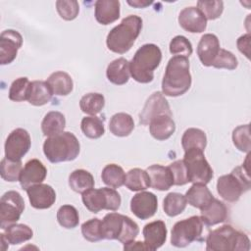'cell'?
Here are the masks:
<instances>
[{
    "instance_id": "obj_1",
    "label": "cell",
    "mask_w": 251,
    "mask_h": 251,
    "mask_svg": "<svg viewBox=\"0 0 251 251\" xmlns=\"http://www.w3.org/2000/svg\"><path fill=\"white\" fill-rule=\"evenodd\" d=\"M189 61L186 57L174 56L166 67L162 80V93L170 97L183 95L191 86Z\"/></svg>"
},
{
    "instance_id": "obj_2",
    "label": "cell",
    "mask_w": 251,
    "mask_h": 251,
    "mask_svg": "<svg viewBox=\"0 0 251 251\" xmlns=\"http://www.w3.org/2000/svg\"><path fill=\"white\" fill-rule=\"evenodd\" d=\"M162 60L159 46L147 43L137 49L129 62V71L132 78L139 83H149L154 78V71Z\"/></svg>"
},
{
    "instance_id": "obj_3",
    "label": "cell",
    "mask_w": 251,
    "mask_h": 251,
    "mask_svg": "<svg viewBox=\"0 0 251 251\" xmlns=\"http://www.w3.org/2000/svg\"><path fill=\"white\" fill-rule=\"evenodd\" d=\"M142 29V19L129 15L123 19L120 25L113 27L107 35L106 44L110 51L125 54L132 47Z\"/></svg>"
},
{
    "instance_id": "obj_4",
    "label": "cell",
    "mask_w": 251,
    "mask_h": 251,
    "mask_svg": "<svg viewBox=\"0 0 251 251\" xmlns=\"http://www.w3.org/2000/svg\"><path fill=\"white\" fill-rule=\"evenodd\" d=\"M249 157L250 154L248 153L244 164L233 169L230 174L224 175L218 178L217 191L224 200L227 202H236L243 193L250 189L251 180L248 167Z\"/></svg>"
},
{
    "instance_id": "obj_5",
    "label": "cell",
    "mask_w": 251,
    "mask_h": 251,
    "mask_svg": "<svg viewBox=\"0 0 251 251\" xmlns=\"http://www.w3.org/2000/svg\"><path fill=\"white\" fill-rule=\"evenodd\" d=\"M250 240L246 233L230 225H224L209 232L206 238L208 251H248Z\"/></svg>"
},
{
    "instance_id": "obj_6",
    "label": "cell",
    "mask_w": 251,
    "mask_h": 251,
    "mask_svg": "<svg viewBox=\"0 0 251 251\" xmlns=\"http://www.w3.org/2000/svg\"><path fill=\"white\" fill-rule=\"evenodd\" d=\"M79 150L80 145L76 136L70 131L47 137L43 143V153L53 164L75 160Z\"/></svg>"
},
{
    "instance_id": "obj_7",
    "label": "cell",
    "mask_w": 251,
    "mask_h": 251,
    "mask_svg": "<svg viewBox=\"0 0 251 251\" xmlns=\"http://www.w3.org/2000/svg\"><path fill=\"white\" fill-rule=\"evenodd\" d=\"M101 228L103 239H117L123 244L134 240L139 233L138 225L133 220L115 212L105 215Z\"/></svg>"
},
{
    "instance_id": "obj_8",
    "label": "cell",
    "mask_w": 251,
    "mask_h": 251,
    "mask_svg": "<svg viewBox=\"0 0 251 251\" xmlns=\"http://www.w3.org/2000/svg\"><path fill=\"white\" fill-rule=\"evenodd\" d=\"M81 200L91 213H98L101 210L117 211L122 203L120 193L111 187L88 189L82 193Z\"/></svg>"
},
{
    "instance_id": "obj_9",
    "label": "cell",
    "mask_w": 251,
    "mask_h": 251,
    "mask_svg": "<svg viewBox=\"0 0 251 251\" xmlns=\"http://www.w3.org/2000/svg\"><path fill=\"white\" fill-rule=\"evenodd\" d=\"M183 163L186 168L188 181L207 184L213 178V169L205 158L204 151L189 149L184 151Z\"/></svg>"
},
{
    "instance_id": "obj_10",
    "label": "cell",
    "mask_w": 251,
    "mask_h": 251,
    "mask_svg": "<svg viewBox=\"0 0 251 251\" xmlns=\"http://www.w3.org/2000/svg\"><path fill=\"white\" fill-rule=\"evenodd\" d=\"M203 222L199 216H192L176 222L172 228V245L183 248L193 241L201 240Z\"/></svg>"
},
{
    "instance_id": "obj_11",
    "label": "cell",
    "mask_w": 251,
    "mask_h": 251,
    "mask_svg": "<svg viewBox=\"0 0 251 251\" xmlns=\"http://www.w3.org/2000/svg\"><path fill=\"white\" fill-rule=\"evenodd\" d=\"M24 210L25 201L18 191L5 192L0 199V227L4 229L9 225L17 223Z\"/></svg>"
},
{
    "instance_id": "obj_12",
    "label": "cell",
    "mask_w": 251,
    "mask_h": 251,
    "mask_svg": "<svg viewBox=\"0 0 251 251\" xmlns=\"http://www.w3.org/2000/svg\"><path fill=\"white\" fill-rule=\"evenodd\" d=\"M31 145L29 133L24 128L14 129L5 141V157L21 161V159L28 152Z\"/></svg>"
},
{
    "instance_id": "obj_13",
    "label": "cell",
    "mask_w": 251,
    "mask_h": 251,
    "mask_svg": "<svg viewBox=\"0 0 251 251\" xmlns=\"http://www.w3.org/2000/svg\"><path fill=\"white\" fill-rule=\"evenodd\" d=\"M161 115L173 116L169 102L164 94L157 91L146 100L143 109L139 114V123L142 126H147L153 118Z\"/></svg>"
},
{
    "instance_id": "obj_14",
    "label": "cell",
    "mask_w": 251,
    "mask_h": 251,
    "mask_svg": "<svg viewBox=\"0 0 251 251\" xmlns=\"http://www.w3.org/2000/svg\"><path fill=\"white\" fill-rule=\"evenodd\" d=\"M23 45V36L15 29H6L0 35V64L12 63Z\"/></svg>"
},
{
    "instance_id": "obj_15",
    "label": "cell",
    "mask_w": 251,
    "mask_h": 251,
    "mask_svg": "<svg viewBox=\"0 0 251 251\" xmlns=\"http://www.w3.org/2000/svg\"><path fill=\"white\" fill-rule=\"evenodd\" d=\"M158 209L157 196L149 191L136 193L130 200V210L140 220L152 218Z\"/></svg>"
},
{
    "instance_id": "obj_16",
    "label": "cell",
    "mask_w": 251,
    "mask_h": 251,
    "mask_svg": "<svg viewBox=\"0 0 251 251\" xmlns=\"http://www.w3.org/2000/svg\"><path fill=\"white\" fill-rule=\"evenodd\" d=\"M46 176L47 169L43 163L38 159H31L24 166L19 181L22 188L26 190L28 187L34 184L42 183Z\"/></svg>"
},
{
    "instance_id": "obj_17",
    "label": "cell",
    "mask_w": 251,
    "mask_h": 251,
    "mask_svg": "<svg viewBox=\"0 0 251 251\" xmlns=\"http://www.w3.org/2000/svg\"><path fill=\"white\" fill-rule=\"evenodd\" d=\"M30 205L39 210L48 209L56 201V192L52 186L45 183L34 184L26 189Z\"/></svg>"
},
{
    "instance_id": "obj_18",
    "label": "cell",
    "mask_w": 251,
    "mask_h": 251,
    "mask_svg": "<svg viewBox=\"0 0 251 251\" xmlns=\"http://www.w3.org/2000/svg\"><path fill=\"white\" fill-rule=\"evenodd\" d=\"M178 24L186 31L200 33L206 29L207 20L197 7H186L178 15Z\"/></svg>"
},
{
    "instance_id": "obj_19",
    "label": "cell",
    "mask_w": 251,
    "mask_h": 251,
    "mask_svg": "<svg viewBox=\"0 0 251 251\" xmlns=\"http://www.w3.org/2000/svg\"><path fill=\"white\" fill-rule=\"evenodd\" d=\"M167 232L166 224L163 221L157 220L145 225L142 233L147 250L154 251L159 249L166 242Z\"/></svg>"
},
{
    "instance_id": "obj_20",
    "label": "cell",
    "mask_w": 251,
    "mask_h": 251,
    "mask_svg": "<svg viewBox=\"0 0 251 251\" xmlns=\"http://www.w3.org/2000/svg\"><path fill=\"white\" fill-rule=\"evenodd\" d=\"M220 49V41L215 34L206 33L202 35L197 46V55L202 65L211 67Z\"/></svg>"
},
{
    "instance_id": "obj_21",
    "label": "cell",
    "mask_w": 251,
    "mask_h": 251,
    "mask_svg": "<svg viewBox=\"0 0 251 251\" xmlns=\"http://www.w3.org/2000/svg\"><path fill=\"white\" fill-rule=\"evenodd\" d=\"M201 211V220L207 226H213L215 225L225 222L227 218V208L226 204L215 197L203 208Z\"/></svg>"
},
{
    "instance_id": "obj_22",
    "label": "cell",
    "mask_w": 251,
    "mask_h": 251,
    "mask_svg": "<svg viewBox=\"0 0 251 251\" xmlns=\"http://www.w3.org/2000/svg\"><path fill=\"white\" fill-rule=\"evenodd\" d=\"M150 177V186L156 190L165 191L174 185V178L169 167L159 164L151 165L146 170Z\"/></svg>"
},
{
    "instance_id": "obj_23",
    "label": "cell",
    "mask_w": 251,
    "mask_h": 251,
    "mask_svg": "<svg viewBox=\"0 0 251 251\" xmlns=\"http://www.w3.org/2000/svg\"><path fill=\"white\" fill-rule=\"evenodd\" d=\"M95 19L104 25L116 22L120 18V1L98 0L95 2Z\"/></svg>"
},
{
    "instance_id": "obj_24",
    "label": "cell",
    "mask_w": 251,
    "mask_h": 251,
    "mask_svg": "<svg viewBox=\"0 0 251 251\" xmlns=\"http://www.w3.org/2000/svg\"><path fill=\"white\" fill-rule=\"evenodd\" d=\"M172 117L173 116L161 115L150 121L149 131L155 139L160 141L166 140L174 134L176 130V124Z\"/></svg>"
},
{
    "instance_id": "obj_25",
    "label": "cell",
    "mask_w": 251,
    "mask_h": 251,
    "mask_svg": "<svg viewBox=\"0 0 251 251\" xmlns=\"http://www.w3.org/2000/svg\"><path fill=\"white\" fill-rule=\"evenodd\" d=\"M106 75L108 80L116 85L126 84L130 76L129 62L123 57L112 61L107 67Z\"/></svg>"
},
{
    "instance_id": "obj_26",
    "label": "cell",
    "mask_w": 251,
    "mask_h": 251,
    "mask_svg": "<svg viewBox=\"0 0 251 251\" xmlns=\"http://www.w3.org/2000/svg\"><path fill=\"white\" fill-rule=\"evenodd\" d=\"M46 82L48 83L53 95L57 96H67L74 88V82L71 75L62 71L52 73L48 76Z\"/></svg>"
},
{
    "instance_id": "obj_27",
    "label": "cell",
    "mask_w": 251,
    "mask_h": 251,
    "mask_svg": "<svg viewBox=\"0 0 251 251\" xmlns=\"http://www.w3.org/2000/svg\"><path fill=\"white\" fill-rule=\"evenodd\" d=\"M52 91L46 81L33 80L29 84L27 101L33 106H43L52 98Z\"/></svg>"
},
{
    "instance_id": "obj_28",
    "label": "cell",
    "mask_w": 251,
    "mask_h": 251,
    "mask_svg": "<svg viewBox=\"0 0 251 251\" xmlns=\"http://www.w3.org/2000/svg\"><path fill=\"white\" fill-rule=\"evenodd\" d=\"M134 128V121L129 114L117 113L112 116L109 123V129L115 136L125 137L131 133Z\"/></svg>"
},
{
    "instance_id": "obj_29",
    "label": "cell",
    "mask_w": 251,
    "mask_h": 251,
    "mask_svg": "<svg viewBox=\"0 0 251 251\" xmlns=\"http://www.w3.org/2000/svg\"><path fill=\"white\" fill-rule=\"evenodd\" d=\"M185 198L189 205L201 209L207 205L214 198V196L206 184L193 183L186 191Z\"/></svg>"
},
{
    "instance_id": "obj_30",
    "label": "cell",
    "mask_w": 251,
    "mask_h": 251,
    "mask_svg": "<svg viewBox=\"0 0 251 251\" xmlns=\"http://www.w3.org/2000/svg\"><path fill=\"white\" fill-rule=\"evenodd\" d=\"M66 126L65 116L58 111L48 112L42 120L41 130L47 137L59 134L64 131Z\"/></svg>"
},
{
    "instance_id": "obj_31",
    "label": "cell",
    "mask_w": 251,
    "mask_h": 251,
    "mask_svg": "<svg viewBox=\"0 0 251 251\" xmlns=\"http://www.w3.org/2000/svg\"><path fill=\"white\" fill-rule=\"evenodd\" d=\"M7 241L12 245H17L24 243L33 236L32 229L24 224H12L4 228L2 232Z\"/></svg>"
},
{
    "instance_id": "obj_32",
    "label": "cell",
    "mask_w": 251,
    "mask_h": 251,
    "mask_svg": "<svg viewBox=\"0 0 251 251\" xmlns=\"http://www.w3.org/2000/svg\"><path fill=\"white\" fill-rule=\"evenodd\" d=\"M93 176L82 169L75 170L69 176V185L72 190L77 193H83L84 191L94 187Z\"/></svg>"
},
{
    "instance_id": "obj_33",
    "label": "cell",
    "mask_w": 251,
    "mask_h": 251,
    "mask_svg": "<svg viewBox=\"0 0 251 251\" xmlns=\"http://www.w3.org/2000/svg\"><path fill=\"white\" fill-rule=\"evenodd\" d=\"M207 145L206 133L196 127L187 128L181 137V146L184 151L189 149H199L204 151Z\"/></svg>"
},
{
    "instance_id": "obj_34",
    "label": "cell",
    "mask_w": 251,
    "mask_h": 251,
    "mask_svg": "<svg viewBox=\"0 0 251 251\" xmlns=\"http://www.w3.org/2000/svg\"><path fill=\"white\" fill-rule=\"evenodd\" d=\"M125 185L131 191H142L150 187V177L146 171L134 168L126 173Z\"/></svg>"
},
{
    "instance_id": "obj_35",
    "label": "cell",
    "mask_w": 251,
    "mask_h": 251,
    "mask_svg": "<svg viewBox=\"0 0 251 251\" xmlns=\"http://www.w3.org/2000/svg\"><path fill=\"white\" fill-rule=\"evenodd\" d=\"M103 182L111 188H119L125 184L126 174L123 168L117 164H108L101 174Z\"/></svg>"
},
{
    "instance_id": "obj_36",
    "label": "cell",
    "mask_w": 251,
    "mask_h": 251,
    "mask_svg": "<svg viewBox=\"0 0 251 251\" xmlns=\"http://www.w3.org/2000/svg\"><path fill=\"white\" fill-rule=\"evenodd\" d=\"M187 205L185 195L178 192H170L163 201V209L169 217H176L181 214Z\"/></svg>"
},
{
    "instance_id": "obj_37",
    "label": "cell",
    "mask_w": 251,
    "mask_h": 251,
    "mask_svg": "<svg viewBox=\"0 0 251 251\" xmlns=\"http://www.w3.org/2000/svg\"><path fill=\"white\" fill-rule=\"evenodd\" d=\"M105 106V98L101 93L91 92L83 95L79 101L80 110L87 115L95 116L100 113Z\"/></svg>"
},
{
    "instance_id": "obj_38",
    "label": "cell",
    "mask_w": 251,
    "mask_h": 251,
    "mask_svg": "<svg viewBox=\"0 0 251 251\" xmlns=\"http://www.w3.org/2000/svg\"><path fill=\"white\" fill-rule=\"evenodd\" d=\"M80 128L83 134L91 139L101 137L105 132V127L102 120L96 116L84 117L80 123Z\"/></svg>"
},
{
    "instance_id": "obj_39",
    "label": "cell",
    "mask_w": 251,
    "mask_h": 251,
    "mask_svg": "<svg viewBox=\"0 0 251 251\" xmlns=\"http://www.w3.org/2000/svg\"><path fill=\"white\" fill-rule=\"evenodd\" d=\"M57 221L65 228H75L78 226L79 215L77 210L72 205H63L57 212Z\"/></svg>"
},
{
    "instance_id": "obj_40",
    "label": "cell",
    "mask_w": 251,
    "mask_h": 251,
    "mask_svg": "<svg viewBox=\"0 0 251 251\" xmlns=\"http://www.w3.org/2000/svg\"><path fill=\"white\" fill-rule=\"evenodd\" d=\"M21 161H14L8 158H3L0 163L1 177L9 182L18 181L23 170Z\"/></svg>"
},
{
    "instance_id": "obj_41",
    "label": "cell",
    "mask_w": 251,
    "mask_h": 251,
    "mask_svg": "<svg viewBox=\"0 0 251 251\" xmlns=\"http://www.w3.org/2000/svg\"><path fill=\"white\" fill-rule=\"evenodd\" d=\"M232 141L234 146L241 152L249 153L251 149L250 144V126L249 125H242L235 127L232 131Z\"/></svg>"
},
{
    "instance_id": "obj_42",
    "label": "cell",
    "mask_w": 251,
    "mask_h": 251,
    "mask_svg": "<svg viewBox=\"0 0 251 251\" xmlns=\"http://www.w3.org/2000/svg\"><path fill=\"white\" fill-rule=\"evenodd\" d=\"M102 221L98 218L90 219L81 225V234L84 239L90 242H96L103 239Z\"/></svg>"
},
{
    "instance_id": "obj_43",
    "label": "cell",
    "mask_w": 251,
    "mask_h": 251,
    "mask_svg": "<svg viewBox=\"0 0 251 251\" xmlns=\"http://www.w3.org/2000/svg\"><path fill=\"white\" fill-rule=\"evenodd\" d=\"M29 84L30 81L25 76L15 79L9 89V99L15 102H22L26 100Z\"/></svg>"
},
{
    "instance_id": "obj_44",
    "label": "cell",
    "mask_w": 251,
    "mask_h": 251,
    "mask_svg": "<svg viewBox=\"0 0 251 251\" xmlns=\"http://www.w3.org/2000/svg\"><path fill=\"white\" fill-rule=\"evenodd\" d=\"M197 8L202 12L206 20H216L221 17L224 11V2L221 0L198 1Z\"/></svg>"
},
{
    "instance_id": "obj_45",
    "label": "cell",
    "mask_w": 251,
    "mask_h": 251,
    "mask_svg": "<svg viewBox=\"0 0 251 251\" xmlns=\"http://www.w3.org/2000/svg\"><path fill=\"white\" fill-rule=\"evenodd\" d=\"M56 9L63 20L73 21L78 15L79 5L75 0H59L56 2Z\"/></svg>"
},
{
    "instance_id": "obj_46",
    "label": "cell",
    "mask_w": 251,
    "mask_h": 251,
    "mask_svg": "<svg viewBox=\"0 0 251 251\" xmlns=\"http://www.w3.org/2000/svg\"><path fill=\"white\" fill-rule=\"evenodd\" d=\"M191 42L183 35L175 36L170 42V52L175 56L189 57L192 54Z\"/></svg>"
},
{
    "instance_id": "obj_47",
    "label": "cell",
    "mask_w": 251,
    "mask_h": 251,
    "mask_svg": "<svg viewBox=\"0 0 251 251\" xmlns=\"http://www.w3.org/2000/svg\"><path fill=\"white\" fill-rule=\"evenodd\" d=\"M237 65H238V62L236 57L230 51L221 48L216 59L212 64V67L216 69L234 70L237 68Z\"/></svg>"
},
{
    "instance_id": "obj_48",
    "label": "cell",
    "mask_w": 251,
    "mask_h": 251,
    "mask_svg": "<svg viewBox=\"0 0 251 251\" xmlns=\"http://www.w3.org/2000/svg\"><path fill=\"white\" fill-rule=\"evenodd\" d=\"M173 178H174V185H184L188 181L187 177V173H186V168L182 160H176L173 162L169 166Z\"/></svg>"
},
{
    "instance_id": "obj_49",
    "label": "cell",
    "mask_w": 251,
    "mask_h": 251,
    "mask_svg": "<svg viewBox=\"0 0 251 251\" xmlns=\"http://www.w3.org/2000/svg\"><path fill=\"white\" fill-rule=\"evenodd\" d=\"M237 48L238 50L244 54L248 59L250 58L249 56V46H250V34L247 33V34H244V35H241L238 39H237Z\"/></svg>"
},
{
    "instance_id": "obj_50",
    "label": "cell",
    "mask_w": 251,
    "mask_h": 251,
    "mask_svg": "<svg viewBox=\"0 0 251 251\" xmlns=\"http://www.w3.org/2000/svg\"><path fill=\"white\" fill-rule=\"evenodd\" d=\"M124 250H147V247L144 242L132 240L128 243L124 244Z\"/></svg>"
},
{
    "instance_id": "obj_51",
    "label": "cell",
    "mask_w": 251,
    "mask_h": 251,
    "mask_svg": "<svg viewBox=\"0 0 251 251\" xmlns=\"http://www.w3.org/2000/svg\"><path fill=\"white\" fill-rule=\"evenodd\" d=\"M126 2L128 5L134 8H146L147 6H150L153 3V1L147 0H127Z\"/></svg>"
},
{
    "instance_id": "obj_52",
    "label": "cell",
    "mask_w": 251,
    "mask_h": 251,
    "mask_svg": "<svg viewBox=\"0 0 251 251\" xmlns=\"http://www.w3.org/2000/svg\"><path fill=\"white\" fill-rule=\"evenodd\" d=\"M0 242H1V250L5 251L9 247V242L7 241V239L5 238L3 233L0 234Z\"/></svg>"
}]
</instances>
